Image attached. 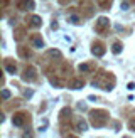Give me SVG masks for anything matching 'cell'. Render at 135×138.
I'll use <instances>...</instances> for the list:
<instances>
[{"instance_id": "cell-3", "label": "cell", "mask_w": 135, "mask_h": 138, "mask_svg": "<svg viewBox=\"0 0 135 138\" xmlns=\"http://www.w3.org/2000/svg\"><path fill=\"white\" fill-rule=\"evenodd\" d=\"M12 121H14V125H17V126H22V123H24V116H22V114H15V116L12 118Z\"/></svg>"}, {"instance_id": "cell-8", "label": "cell", "mask_w": 135, "mask_h": 138, "mask_svg": "<svg viewBox=\"0 0 135 138\" xmlns=\"http://www.w3.org/2000/svg\"><path fill=\"white\" fill-rule=\"evenodd\" d=\"M78 126H80V130H86V123H85V121H80Z\"/></svg>"}, {"instance_id": "cell-12", "label": "cell", "mask_w": 135, "mask_h": 138, "mask_svg": "<svg viewBox=\"0 0 135 138\" xmlns=\"http://www.w3.org/2000/svg\"><path fill=\"white\" fill-rule=\"evenodd\" d=\"M130 126H132V130H135V121H132V123H130Z\"/></svg>"}, {"instance_id": "cell-7", "label": "cell", "mask_w": 135, "mask_h": 138, "mask_svg": "<svg viewBox=\"0 0 135 138\" xmlns=\"http://www.w3.org/2000/svg\"><path fill=\"white\" fill-rule=\"evenodd\" d=\"M113 52H115V54L120 52V44H115V46H113Z\"/></svg>"}, {"instance_id": "cell-11", "label": "cell", "mask_w": 135, "mask_h": 138, "mask_svg": "<svg viewBox=\"0 0 135 138\" xmlns=\"http://www.w3.org/2000/svg\"><path fill=\"white\" fill-rule=\"evenodd\" d=\"M22 138H32V133H24Z\"/></svg>"}, {"instance_id": "cell-1", "label": "cell", "mask_w": 135, "mask_h": 138, "mask_svg": "<svg viewBox=\"0 0 135 138\" xmlns=\"http://www.w3.org/2000/svg\"><path fill=\"white\" fill-rule=\"evenodd\" d=\"M17 7L19 9H34L32 0H17Z\"/></svg>"}, {"instance_id": "cell-6", "label": "cell", "mask_w": 135, "mask_h": 138, "mask_svg": "<svg viewBox=\"0 0 135 138\" xmlns=\"http://www.w3.org/2000/svg\"><path fill=\"white\" fill-rule=\"evenodd\" d=\"M34 46H35V47H42V46H44L42 39H35V41H34Z\"/></svg>"}, {"instance_id": "cell-4", "label": "cell", "mask_w": 135, "mask_h": 138, "mask_svg": "<svg viewBox=\"0 0 135 138\" xmlns=\"http://www.w3.org/2000/svg\"><path fill=\"white\" fill-rule=\"evenodd\" d=\"M30 20H32V25H41V24H42L41 17H37V15H34V17L30 19Z\"/></svg>"}, {"instance_id": "cell-5", "label": "cell", "mask_w": 135, "mask_h": 138, "mask_svg": "<svg viewBox=\"0 0 135 138\" xmlns=\"http://www.w3.org/2000/svg\"><path fill=\"white\" fill-rule=\"evenodd\" d=\"M71 86H73V89H80V88L83 86V81H73Z\"/></svg>"}, {"instance_id": "cell-10", "label": "cell", "mask_w": 135, "mask_h": 138, "mask_svg": "<svg viewBox=\"0 0 135 138\" xmlns=\"http://www.w3.org/2000/svg\"><path fill=\"white\" fill-rule=\"evenodd\" d=\"M2 96H4V98H9V96H10V93H9L7 89H4V93H2Z\"/></svg>"}, {"instance_id": "cell-2", "label": "cell", "mask_w": 135, "mask_h": 138, "mask_svg": "<svg viewBox=\"0 0 135 138\" xmlns=\"http://www.w3.org/2000/svg\"><path fill=\"white\" fill-rule=\"evenodd\" d=\"M105 25H108V19H106V17H100L98 22H96V29L100 30V29H103Z\"/></svg>"}, {"instance_id": "cell-9", "label": "cell", "mask_w": 135, "mask_h": 138, "mask_svg": "<svg viewBox=\"0 0 135 138\" xmlns=\"http://www.w3.org/2000/svg\"><path fill=\"white\" fill-rule=\"evenodd\" d=\"M88 69H90V67H88V66H86V64H83V66H80V71H85V72H86V71H88Z\"/></svg>"}]
</instances>
